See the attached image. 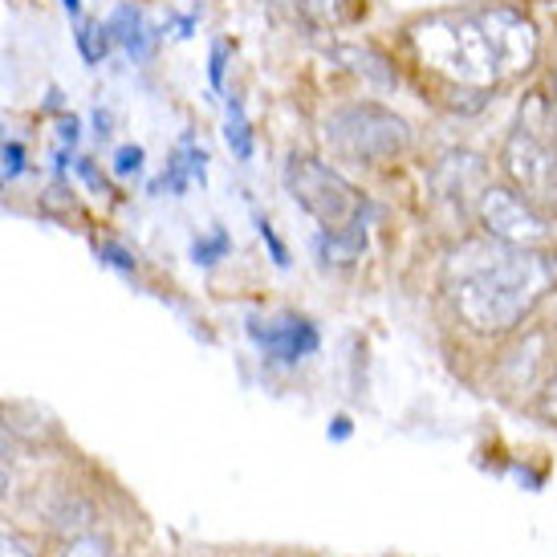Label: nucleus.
Listing matches in <instances>:
<instances>
[{
    "mask_svg": "<svg viewBox=\"0 0 557 557\" xmlns=\"http://www.w3.org/2000/svg\"><path fill=\"white\" fill-rule=\"evenodd\" d=\"M9 493V476H4V468H0V496Z\"/></svg>",
    "mask_w": 557,
    "mask_h": 557,
    "instance_id": "obj_28",
    "label": "nucleus"
},
{
    "mask_svg": "<svg viewBox=\"0 0 557 557\" xmlns=\"http://www.w3.org/2000/svg\"><path fill=\"white\" fill-rule=\"evenodd\" d=\"M0 143H4V139H0Z\"/></svg>",
    "mask_w": 557,
    "mask_h": 557,
    "instance_id": "obj_29",
    "label": "nucleus"
},
{
    "mask_svg": "<svg viewBox=\"0 0 557 557\" xmlns=\"http://www.w3.org/2000/svg\"><path fill=\"white\" fill-rule=\"evenodd\" d=\"M285 191L306 216L318 220L322 233H350V228H367V200L346 175L322 163L313 156H289L285 159Z\"/></svg>",
    "mask_w": 557,
    "mask_h": 557,
    "instance_id": "obj_4",
    "label": "nucleus"
},
{
    "mask_svg": "<svg viewBox=\"0 0 557 557\" xmlns=\"http://www.w3.org/2000/svg\"><path fill=\"white\" fill-rule=\"evenodd\" d=\"M261 9L294 29L322 33L342 16V0H261Z\"/></svg>",
    "mask_w": 557,
    "mask_h": 557,
    "instance_id": "obj_9",
    "label": "nucleus"
},
{
    "mask_svg": "<svg viewBox=\"0 0 557 557\" xmlns=\"http://www.w3.org/2000/svg\"><path fill=\"white\" fill-rule=\"evenodd\" d=\"M16 451V444H13V432H9V419L0 416V460H9Z\"/></svg>",
    "mask_w": 557,
    "mask_h": 557,
    "instance_id": "obj_21",
    "label": "nucleus"
},
{
    "mask_svg": "<svg viewBox=\"0 0 557 557\" xmlns=\"http://www.w3.org/2000/svg\"><path fill=\"white\" fill-rule=\"evenodd\" d=\"M102 257H110V264H119V269H135L131 252H123V248H114V245H102Z\"/></svg>",
    "mask_w": 557,
    "mask_h": 557,
    "instance_id": "obj_22",
    "label": "nucleus"
},
{
    "mask_svg": "<svg viewBox=\"0 0 557 557\" xmlns=\"http://www.w3.org/2000/svg\"><path fill=\"white\" fill-rule=\"evenodd\" d=\"M62 9L70 16H82V0H62Z\"/></svg>",
    "mask_w": 557,
    "mask_h": 557,
    "instance_id": "obj_27",
    "label": "nucleus"
},
{
    "mask_svg": "<svg viewBox=\"0 0 557 557\" xmlns=\"http://www.w3.org/2000/svg\"><path fill=\"white\" fill-rule=\"evenodd\" d=\"M248 334L261 346V355L269 362L281 367H294L301 358H310L318 350V330L297 313H277V318H264V322H248Z\"/></svg>",
    "mask_w": 557,
    "mask_h": 557,
    "instance_id": "obj_7",
    "label": "nucleus"
},
{
    "mask_svg": "<svg viewBox=\"0 0 557 557\" xmlns=\"http://www.w3.org/2000/svg\"><path fill=\"white\" fill-rule=\"evenodd\" d=\"M107 29H110V41L119 49H126V58H135V62H147L156 53L159 33L147 25L143 9H135V4H119L107 16Z\"/></svg>",
    "mask_w": 557,
    "mask_h": 557,
    "instance_id": "obj_8",
    "label": "nucleus"
},
{
    "mask_svg": "<svg viewBox=\"0 0 557 557\" xmlns=\"http://www.w3.org/2000/svg\"><path fill=\"white\" fill-rule=\"evenodd\" d=\"M545 416L557 423V374H554V383H549V391H545Z\"/></svg>",
    "mask_w": 557,
    "mask_h": 557,
    "instance_id": "obj_24",
    "label": "nucleus"
},
{
    "mask_svg": "<svg viewBox=\"0 0 557 557\" xmlns=\"http://www.w3.org/2000/svg\"><path fill=\"white\" fill-rule=\"evenodd\" d=\"M94 126H98V139H107V135H110V114H107V110H94Z\"/></svg>",
    "mask_w": 557,
    "mask_h": 557,
    "instance_id": "obj_25",
    "label": "nucleus"
},
{
    "mask_svg": "<svg viewBox=\"0 0 557 557\" xmlns=\"http://www.w3.org/2000/svg\"><path fill=\"white\" fill-rule=\"evenodd\" d=\"M554 269L533 248L505 240H472L448 261V294L456 313L476 334H505L549 289Z\"/></svg>",
    "mask_w": 557,
    "mask_h": 557,
    "instance_id": "obj_2",
    "label": "nucleus"
},
{
    "mask_svg": "<svg viewBox=\"0 0 557 557\" xmlns=\"http://www.w3.org/2000/svg\"><path fill=\"white\" fill-rule=\"evenodd\" d=\"M25 171V147L16 139L0 143V180H16Z\"/></svg>",
    "mask_w": 557,
    "mask_h": 557,
    "instance_id": "obj_15",
    "label": "nucleus"
},
{
    "mask_svg": "<svg viewBox=\"0 0 557 557\" xmlns=\"http://www.w3.org/2000/svg\"><path fill=\"white\" fill-rule=\"evenodd\" d=\"M0 557H33L29 545L21 542V537H13V533H0Z\"/></svg>",
    "mask_w": 557,
    "mask_h": 557,
    "instance_id": "obj_20",
    "label": "nucleus"
},
{
    "mask_svg": "<svg viewBox=\"0 0 557 557\" xmlns=\"http://www.w3.org/2000/svg\"><path fill=\"white\" fill-rule=\"evenodd\" d=\"M476 212H480L484 233L493 236V240H505V245L533 248L549 236V224H545L542 208H533V203H529L521 191H512V187H484Z\"/></svg>",
    "mask_w": 557,
    "mask_h": 557,
    "instance_id": "obj_6",
    "label": "nucleus"
},
{
    "mask_svg": "<svg viewBox=\"0 0 557 557\" xmlns=\"http://www.w3.org/2000/svg\"><path fill=\"white\" fill-rule=\"evenodd\" d=\"M58 135H62L65 147H74L82 139V119L78 114H62V123H58Z\"/></svg>",
    "mask_w": 557,
    "mask_h": 557,
    "instance_id": "obj_19",
    "label": "nucleus"
},
{
    "mask_svg": "<svg viewBox=\"0 0 557 557\" xmlns=\"http://www.w3.org/2000/svg\"><path fill=\"white\" fill-rule=\"evenodd\" d=\"M196 21H200L196 13L175 16V37H191V33H196Z\"/></svg>",
    "mask_w": 557,
    "mask_h": 557,
    "instance_id": "obj_23",
    "label": "nucleus"
},
{
    "mask_svg": "<svg viewBox=\"0 0 557 557\" xmlns=\"http://www.w3.org/2000/svg\"><path fill=\"white\" fill-rule=\"evenodd\" d=\"M367 248V228H350V233H318L313 236V252L322 264H350Z\"/></svg>",
    "mask_w": 557,
    "mask_h": 557,
    "instance_id": "obj_11",
    "label": "nucleus"
},
{
    "mask_svg": "<svg viewBox=\"0 0 557 557\" xmlns=\"http://www.w3.org/2000/svg\"><path fill=\"white\" fill-rule=\"evenodd\" d=\"M228 248H233V240H228V233L224 228H212L208 236H200L196 245H191V261L196 264H216L228 257Z\"/></svg>",
    "mask_w": 557,
    "mask_h": 557,
    "instance_id": "obj_14",
    "label": "nucleus"
},
{
    "mask_svg": "<svg viewBox=\"0 0 557 557\" xmlns=\"http://www.w3.org/2000/svg\"><path fill=\"white\" fill-rule=\"evenodd\" d=\"M74 41H78V53L86 65H98L110 53V46H114V41H110V29L98 25V21H82L78 33H74Z\"/></svg>",
    "mask_w": 557,
    "mask_h": 557,
    "instance_id": "obj_13",
    "label": "nucleus"
},
{
    "mask_svg": "<svg viewBox=\"0 0 557 557\" xmlns=\"http://www.w3.org/2000/svg\"><path fill=\"white\" fill-rule=\"evenodd\" d=\"M224 143H228V151H233L240 163L252 159L257 151V139H252V123H248L245 114V102L240 98H228V119H224Z\"/></svg>",
    "mask_w": 557,
    "mask_h": 557,
    "instance_id": "obj_12",
    "label": "nucleus"
},
{
    "mask_svg": "<svg viewBox=\"0 0 557 557\" xmlns=\"http://www.w3.org/2000/svg\"><path fill=\"white\" fill-rule=\"evenodd\" d=\"M224 70H228V41H212V53H208V82H212V90H224Z\"/></svg>",
    "mask_w": 557,
    "mask_h": 557,
    "instance_id": "obj_17",
    "label": "nucleus"
},
{
    "mask_svg": "<svg viewBox=\"0 0 557 557\" xmlns=\"http://www.w3.org/2000/svg\"><path fill=\"white\" fill-rule=\"evenodd\" d=\"M325 143L330 151L355 163H383L407 151L411 143V126L403 123L395 110L379 107V102H350L338 107L325 119Z\"/></svg>",
    "mask_w": 557,
    "mask_h": 557,
    "instance_id": "obj_5",
    "label": "nucleus"
},
{
    "mask_svg": "<svg viewBox=\"0 0 557 557\" xmlns=\"http://www.w3.org/2000/svg\"><path fill=\"white\" fill-rule=\"evenodd\" d=\"M143 171V147L139 143H123L119 151H114V175H139Z\"/></svg>",
    "mask_w": 557,
    "mask_h": 557,
    "instance_id": "obj_16",
    "label": "nucleus"
},
{
    "mask_svg": "<svg viewBox=\"0 0 557 557\" xmlns=\"http://www.w3.org/2000/svg\"><path fill=\"white\" fill-rule=\"evenodd\" d=\"M411 46L435 74L465 90H493L537 62V29L525 13L488 4L468 13H435L411 29Z\"/></svg>",
    "mask_w": 557,
    "mask_h": 557,
    "instance_id": "obj_1",
    "label": "nucleus"
},
{
    "mask_svg": "<svg viewBox=\"0 0 557 557\" xmlns=\"http://www.w3.org/2000/svg\"><path fill=\"white\" fill-rule=\"evenodd\" d=\"M334 53V62H342L355 78H362V82H371V86H379V90H391L395 86V65L379 53L374 46H334L330 49Z\"/></svg>",
    "mask_w": 557,
    "mask_h": 557,
    "instance_id": "obj_10",
    "label": "nucleus"
},
{
    "mask_svg": "<svg viewBox=\"0 0 557 557\" xmlns=\"http://www.w3.org/2000/svg\"><path fill=\"white\" fill-rule=\"evenodd\" d=\"M342 435H350V419H334V440H342Z\"/></svg>",
    "mask_w": 557,
    "mask_h": 557,
    "instance_id": "obj_26",
    "label": "nucleus"
},
{
    "mask_svg": "<svg viewBox=\"0 0 557 557\" xmlns=\"http://www.w3.org/2000/svg\"><path fill=\"white\" fill-rule=\"evenodd\" d=\"M549 131H554V110L542 102V94H533L500 151L505 175L533 208L557 203V143L549 139Z\"/></svg>",
    "mask_w": 557,
    "mask_h": 557,
    "instance_id": "obj_3",
    "label": "nucleus"
},
{
    "mask_svg": "<svg viewBox=\"0 0 557 557\" xmlns=\"http://www.w3.org/2000/svg\"><path fill=\"white\" fill-rule=\"evenodd\" d=\"M257 228H261V240L269 245V252H273V261H277L281 269H285V264H289V252H285V245L277 240V233H273V224H269V220H257Z\"/></svg>",
    "mask_w": 557,
    "mask_h": 557,
    "instance_id": "obj_18",
    "label": "nucleus"
}]
</instances>
